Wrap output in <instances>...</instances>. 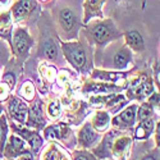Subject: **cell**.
<instances>
[{"instance_id":"39","label":"cell","mask_w":160,"mask_h":160,"mask_svg":"<svg viewBox=\"0 0 160 160\" xmlns=\"http://www.w3.org/2000/svg\"><path fill=\"white\" fill-rule=\"evenodd\" d=\"M2 114H3V105L0 104V115H2Z\"/></svg>"},{"instance_id":"18","label":"cell","mask_w":160,"mask_h":160,"mask_svg":"<svg viewBox=\"0 0 160 160\" xmlns=\"http://www.w3.org/2000/svg\"><path fill=\"white\" fill-rule=\"evenodd\" d=\"M133 94H135V99L137 100H142L145 98H148L151 92L154 91V87H152V83L150 79H142V81L135 87V88H132L131 90Z\"/></svg>"},{"instance_id":"34","label":"cell","mask_w":160,"mask_h":160,"mask_svg":"<svg viewBox=\"0 0 160 160\" xmlns=\"http://www.w3.org/2000/svg\"><path fill=\"white\" fill-rule=\"evenodd\" d=\"M16 160H35V158H33L32 151L28 149V150H26L24 152H22L21 155H18L16 158Z\"/></svg>"},{"instance_id":"30","label":"cell","mask_w":160,"mask_h":160,"mask_svg":"<svg viewBox=\"0 0 160 160\" xmlns=\"http://www.w3.org/2000/svg\"><path fill=\"white\" fill-rule=\"evenodd\" d=\"M3 81H4V82L9 86V88L12 90V88H14V86H16V76L13 74V73H10V72H8V73L4 74Z\"/></svg>"},{"instance_id":"8","label":"cell","mask_w":160,"mask_h":160,"mask_svg":"<svg viewBox=\"0 0 160 160\" xmlns=\"http://www.w3.org/2000/svg\"><path fill=\"white\" fill-rule=\"evenodd\" d=\"M12 128H13V131H14V133H17V136H19L22 140H24L26 142L30 145L32 154H36V152L40 150V148L42 146L44 141H42L41 136H40L37 132L30 131V129H27V128L18 127V126H16V124H12Z\"/></svg>"},{"instance_id":"16","label":"cell","mask_w":160,"mask_h":160,"mask_svg":"<svg viewBox=\"0 0 160 160\" xmlns=\"http://www.w3.org/2000/svg\"><path fill=\"white\" fill-rule=\"evenodd\" d=\"M154 121L151 118H148L145 121L138 122L136 129H135V138L136 140H146L149 138L154 129Z\"/></svg>"},{"instance_id":"6","label":"cell","mask_w":160,"mask_h":160,"mask_svg":"<svg viewBox=\"0 0 160 160\" xmlns=\"http://www.w3.org/2000/svg\"><path fill=\"white\" fill-rule=\"evenodd\" d=\"M78 146L81 149H85V150H88V149H92L95 148L98 145V142L100 141V135L92 128L91 123H86L81 131L78 132Z\"/></svg>"},{"instance_id":"31","label":"cell","mask_w":160,"mask_h":160,"mask_svg":"<svg viewBox=\"0 0 160 160\" xmlns=\"http://www.w3.org/2000/svg\"><path fill=\"white\" fill-rule=\"evenodd\" d=\"M9 86L5 83V82H2L0 83V101H4L8 99L9 96Z\"/></svg>"},{"instance_id":"32","label":"cell","mask_w":160,"mask_h":160,"mask_svg":"<svg viewBox=\"0 0 160 160\" xmlns=\"http://www.w3.org/2000/svg\"><path fill=\"white\" fill-rule=\"evenodd\" d=\"M149 96H150V98H149V101H148V102L152 106V108H154V106H155V108H156V106L159 108V92L152 91Z\"/></svg>"},{"instance_id":"13","label":"cell","mask_w":160,"mask_h":160,"mask_svg":"<svg viewBox=\"0 0 160 160\" xmlns=\"http://www.w3.org/2000/svg\"><path fill=\"white\" fill-rule=\"evenodd\" d=\"M112 65L115 69H124L132 62V52L127 48H119L113 55Z\"/></svg>"},{"instance_id":"1","label":"cell","mask_w":160,"mask_h":160,"mask_svg":"<svg viewBox=\"0 0 160 160\" xmlns=\"http://www.w3.org/2000/svg\"><path fill=\"white\" fill-rule=\"evenodd\" d=\"M86 36L90 40V42L98 46H104L113 40L118 38L121 36V32L118 31V28L110 19H106L88 26Z\"/></svg>"},{"instance_id":"10","label":"cell","mask_w":160,"mask_h":160,"mask_svg":"<svg viewBox=\"0 0 160 160\" xmlns=\"http://www.w3.org/2000/svg\"><path fill=\"white\" fill-rule=\"evenodd\" d=\"M8 110L14 121L19 123H24L27 119V113H28V106L26 102L19 100L18 98H12L8 102Z\"/></svg>"},{"instance_id":"9","label":"cell","mask_w":160,"mask_h":160,"mask_svg":"<svg viewBox=\"0 0 160 160\" xmlns=\"http://www.w3.org/2000/svg\"><path fill=\"white\" fill-rule=\"evenodd\" d=\"M131 146L132 138L129 136H117L112 143V156L117 158V160H126L129 155Z\"/></svg>"},{"instance_id":"3","label":"cell","mask_w":160,"mask_h":160,"mask_svg":"<svg viewBox=\"0 0 160 160\" xmlns=\"http://www.w3.org/2000/svg\"><path fill=\"white\" fill-rule=\"evenodd\" d=\"M12 49L13 52L16 54L17 58L19 59H26L30 52V49L33 44L31 36L28 35L27 30L24 28H18L16 30L14 35H13V40H12Z\"/></svg>"},{"instance_id":"14","label":"cell","mask_w":160,"mask_h":160,"mask_svg":"<svg viewBox=\"0 0 160 160\" xmlns=\"http://www.w3.org/2000/svg\"><path fill=\"white\" fill-rule=\"evenodd\" d=\"M92 128L98 133H102L110 126V115L108 112H98L92 118Z\"/></svg>"},{"instance_id":"38","label":"cell","mask_w":160,"mask_h":160,"mask_svg":"<svg viewBox=\"0 0 160 160\" xmlns=\"http://www.w3.org/2000/svg\"><path fill=\"white\" fill-rule=\"evenodd\" d=\"M9 2H10V0H0V4L4 5V7H7V5L9 4Z\"/></svg>"},{"instance_id":"36","label":"cell","mask_w":160,"mask_h":160,"mask_svg":"<svg viewBox=\"0 0 160 160\" xmlns=\"http://www.w3.org/2000/svg\"><path fill=\"white\" fill-rule=\"evenodd\" d=\"M154 136H155V143L159 148V141H160V123L158 122V124L155 126V131H154Z\"/></svg>"},{"instance_id":"40","label":"cell","mask_w":160,"mask_h":160,"mask_svg":"<svg viewBox=\"0 0 160 160\" xmlns=\"http://www.w3.org/2000/svg\"><path fill=\"white\" fill-rule=\"evenodd\" d=\"M7 160H14V159H7Z\"/></svg>"},{"instance_id":"27","label":"cell","mask_w":160,"mask_h":160,"mask_svg":"<svg viewBox=\"0 0 160 160\" xmlns=\"http://www.w3.org/2000/svg\"><path fill=\"white\" fill-rule=\"evenodd\" d=\"M44 55L49 59V60H55L58 58V50H57V45L51 41V40H48V41L44 44Z\"/></svg>"},{"instance_id":"23","label":"cell","mask_w":160,"mask_h":160,"mask_svg":"<svg viewBox=\"0 0 160 160\" xmlns=\"http://www.w3.org/2000/svg\"><path fill=\"white\" fill-rule=\"evenodd\" d=\"M8 123L4 114L0 115V158H3V149L8 138Z\"/></svg>"},{"instance_id":"22","label":"cell","mask_w":160,"mask_h":160,"mask_svg":"<svg viewBox=\"0 0 160 160\" xmlns=\"http://www.w3.org/2000/svg\"><path fill=\"white\" fill-rule=\"evenodd\" d=\"M92 78H98V79H102L106 82H117L119 78H122L123 74L122 73H113V72H105V71H94L92 72Z\"/></svg>"},{"instance_id":"5","label":"cell","mask_w":160,"mask_h":160,"mask_svg":"<svg viewBox=\"0 0 160 160\" xmlns=\"http://www.w3.org/2000/svg\"><path fill=\"white\" fill-rule=\"evenodd\" d=\"M27 149V142L17 135H10L3 149V156L7 159H16L18 155L24 152Z\"/></svg>"},{"instance_id":"33","label":"cell","mask_w":160,"mask_h":160,"mask_svg":"<svg viewBox=\"0 0 160 160\" xmlns=\"http://www.w3.org/2000/svg\"><path fill=\"white\" fill-rule=\"evenodd\" d=\"M19 3L28 12H32L36 8V2H35V0H19Z\"/></svg>"},{"instance_id":"21","label":"cell","mask_w":160,"mask_h":160,"mask_svg":"<svg viewBox=\"0 0 160 160\" xmlns=\"http://www.w3.org/2000/svg\"><path fill=\"white\" fill-rule=\"evenodd\" d=\"M41 160H68V159L63 155V152L59 151V149L55 145H50L46 150H44Z\"/></svg>"},{"instance_id":"7","label":"cell","mask_w":160,"mask_h":160,"mask_svg":"<svg viewBox=\"0 0 160 160\" xmlns=\"http://www.w3.org/2000/svg\"><path fill=\"white\" fill-rule=\"evenodd\" d=\"M59 24L62 30L64 31L67 38H72L77 36V30H78V23H77V17L73 14L71 9H63L59 13Z\"/></svg>"},{"instance_id":"12","label":"cell","mask_w":160,"mask_h":160,"mask_svg":"<svg viewBox=\"0 0 160 160\" xmlns=\"http://www.w3.org/2000/svg\"><path fill=\"white\" fill-rule=\"evenodd\" d=\"M28 127L40 129L45 126V118H44V113L41 109V104L40 102H35L31 108L28 109L27 113V121H26Z\"/></svg>"},{"instance_id":"20","label":"cell","mask_w":160,"mask_h":160,"mask_svg":"<svg viewBox=\"0 0 160 160\" xmlns=\"http://www.w3.org/2000/svg\"><path fill=\"white\" fill-rule=\"evenodd\" d=\"M119 90V87L109 85V83H95V82H90L85 86V91L87 92H95V94H104V92H112V91H117Z\"/></svg>"},{"instance_id":"15","label":"cell","mask_w":160,"mask_h":160,"mask_svg":"<svg viewBox=\"0 0 160 160\" xmlns=\"http://www.w3.org/2000/svg\"><path fill=\"white\" fill-rule=\"evenodd\" d=\"M124 38H126V44L135 51H143L145 49V44H143V38L141 36V33L136 30H131L128 32L124 33Z\"/></svg>"},{"instance_id":"35","label":"cell","mask_w":160,"mask_h":160,"mask_svg":"<svg viewBox=\"0 0 160 160\" xmlns=\"http://www.w3.org/2000/svg\"><path fill=\"white\" fill-rule=\"evenodd\" d=\"M141 160H159V148L149 154H146Z\"/></svg>"},{"instance_id":"17","label":"cell","mask_w":160,"mask_h":160,"mask_svg":"<svg viewBox=\"0 0 160 160\" xmlns=\"http://www.w3.org/2000/svg\"><path fill=\"white\" fill-rule=\"evenodd\" d=\"M105 0H86L85 3V22L92 17H101V7Z\"/></svg>"},{"instance_id":"37","label":"cell","mask_w":160,"mask_h":160,"mask_svg":"<svg viewBox=\"0 0 160 160\" xmlns=\"http://www.w3.org/2000/svg\"><path fill=\"white\" fill-rule=\"evenodd\" d=\"M154 74H155V79L158 81L156 83L159 86V60H156L155 64H154Z\"/></svg>"},{"instance_id":"24","label":"cell","mask_w":160,"mask_h":160,"mask_svg":"<svg viewBox=\"0 0 160 160\" xmlns=\"http://www.w3.org/2000/svg\"><path fill=\"white\" fill-rule=\"evenodd\" d=\"M35 92H36L35 91V86L30 81L23 82V85L19 88V95L22 98H24V100H27V101H32L35 99Z\"/></svg>"},{"instance_id":"2","label":"cell","mask_w":160,"mask_h":160,"mask_svg":"<svg viewBox=\"0 0 160 160\" xmlns=\"http://www.w3.org/2000/svg\"><path fill=\"white\" fill-rule=\"evenodd\" d=\"M62 49L65 59L73 65V68L82 73H86L90 65L86 48L81 42L76 41V42H62Z\"/></svg>"},{"instance_id":"25","label":"cell","mask_w":160,"mask_h":160,"mask_svg":"<svg viewBox=\"0 0 160 160\" xmlns=\"http://www.w3.org/2000/svg\"><path fill=\"white\" fill-rule=\"evenodd\" d=\"M28 13H30V12L18 2V3H16L14 5H13L10 14L13 16V18H14L16 22H21V21H23L26 17L28 16Z\"/></svg>"},{"instance_id":"19","label":"cell","mask_w":160,"mask_h":160,"mask_svg":"<svg viewBox=\"0 0 160 160\" xmlns=\"http://www.w3.org/2000/svg\"><path fill=\"white\" fill-rule=\"evenodd\" d=\"M12 33V19H10V13L4 12L0 14V36L10 40Z\"/></svg>"},{"instance_id":"28","label":"cell","mask_w":160,"mask_h":160,"mask_svg":"<svg viewBox=\"0 0 160 160\" xmlns=\"http://www.w3.org/2000/svg\"><path fill=\"white\" fill-rule=\"evenodd\" d=\"M73 160H98V158L88 150H76L73 152Z\"/></svg>"},{"instance_id":"29","label":"cell","mask_w":160,"mask_h":160,"mask_svg":"<svg viewBox=\"0 0 160 160\" xmlns=\"http://www.w3.org/2000/svg\"><path fill=\"white\" fill-rule=\"evenodd\" d=\"M48 114L50 118L52 119H55L60 115V104L59 101H51L49 105H48Z\"/></svg>"},{"instance_id":"26","label":"cell","mask_w":160,"mask_h":160,"mask_svg":"<svg viewBox=\"0 0 160 160\" xmlns=\"http://www.w3.org/2000/svg\"><path fill=\"white\" fill-rule=\"evenodd\" d=\"M152 113H154L152 106L149 102H143L140 108H137L136 118L138 119V122H141V121H145V119H148V118H151Z\"/></svg>"},{"instance_id":"4","label":"cell","mask_w":160,"mask_h":160,"mask_svg":"<svg viewBox=\"0 0 160 160\" xmlns=\"http://www.w3.org/2000/svg\"><path fill=\"white\" fill-rule=\"evenodd\" d=\"M136 113H137V104H132L127 108H124L118 115H115L110 124L118 128H132L136 123Z\"/></svg>"},{"instance_id":"11","label":"cell","mask_w":160,"mask_h":160,"mask_svg":"<svg viewBox=\"0 0 160 160\" xmlns=\"http://www.w3.org/2000/svg\"><path fill=\"white\" fill-rule=\"evenodd\" d=\"M117 133L118 132H114V131L106 133V136L102 138V141L98 143V148H92V154L99 159L112 158V143L117 137Z\"/></svg>"}]
</instances>
